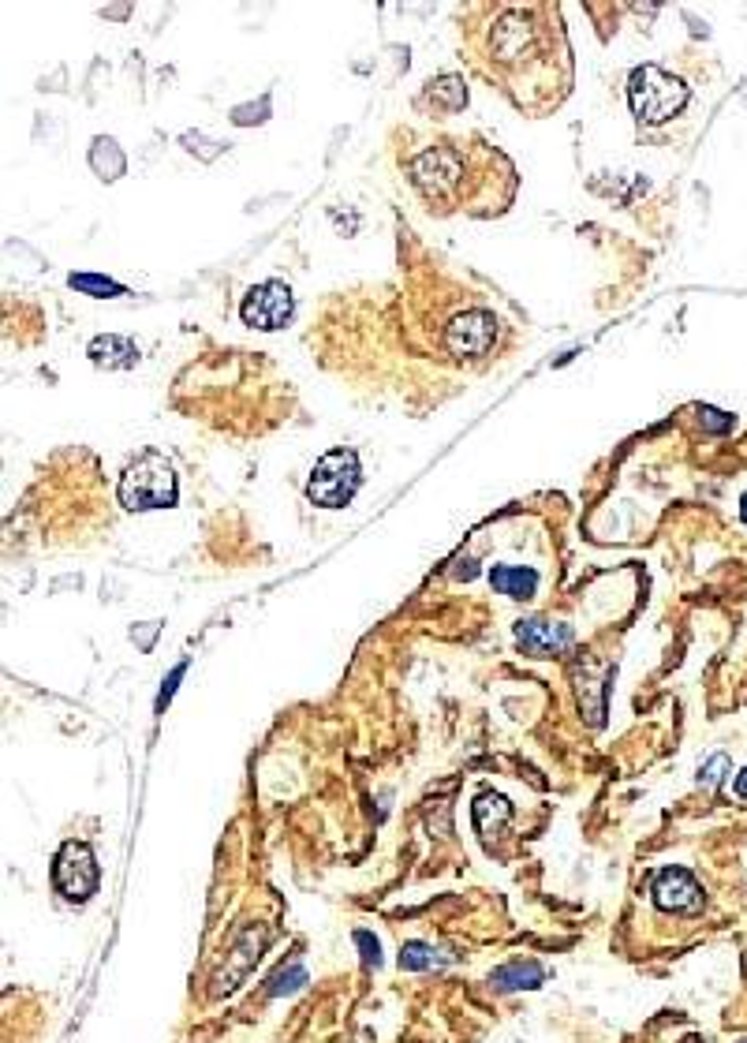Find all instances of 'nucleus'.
<instances>
[{
    "label": "nucleus",
    "instance_id": "412c9836",
    "mask_svg": "<svg viewBox=\"0 0 747 1043\" xmlns=\"http://www.w3.org/2000/svg\"><path fill=\"white\" fill-rule=\"evenodd\" d=\"M733 789H736V797H744V801H747V767H744V771H740V774H736Z\"/></svg>",
    "mask_w": 747,
    "mask_h": 1043
},
{
    "label": "nucleus",
    "instance_id": "4be33fe9",
    "mask_svg": "<svg viewBox=\"0 0 747 1043\" xmlns=\"http://www.w3.org/2000/svg\"><path fill=\"white\" fill-rule=\"evenodd\" d=\"M740 516H744V524H747V494H744V501H740Z\"/></svg>",
    "mask_w": 747,
    "mask_h": 1043
},
{
    "label": "nucleus",
    "instance_id": "6e6552de",
    "mask_svg": "<svg viewBox=\"0 0 747 1043\" xmlns=\"http://www.w3.org/2000/svg\"><path fill=\"white\" fill-rule=\"evenodd\" d=\"M415 184L426 191V199H449L460 184V154L456 150H430L415 161Z\"/></svg>",
    "mask_w": 747,
    "mask_h": 1043
},
{
    "label": "nucleus",
    "instance_id": "20e7f679",
    "mask_svg": "<svg viewBox=\"0 0 747 1043\" xmlns=\"http://www.w3.org/2000/svg\"><path fill=\"white\" fill-rule=\"evenodd\" d=\"M98 860H94V853H90V845L86 842H68L64 849H60V857H57V868H53V883H57V890L64 894L68 901H75V905H83V901H90V894L98 890Z\"/></svg>",
    "mask_w": 747,
    "mask_h": 1043
},
{
    "label": "nucleus",
    "instance_id": "f257e3e1",
    "mask_svg": "<svg viewBox=\"0 0 747 1043\" xmlns=\"http://www.w3.org/2000/svg\"><path fill=\"white\" fill-rule=\"evenodd\" d=\"M628 101H632V113L643 124H665L688 105V86L680 83L677 75L662 72L654 64H643L628 79Z\"/></svg>",
    "mask_w": 747,
    "mask_h": 1043
},
{
    "label": "nucleus",
    "instance_id": "1a4fd4ad",
    "mask_svg": "<svg viewBox=\"0 0 747 1043\" xmlns=\"http://www.w3.org/2000/svg\"><path fill=\"white\" fill-rule=\"evenodd\" d=\"M516 643H520L527 655L550 658V655H561L564 647L572 643V632H568V625H553V621L531 617V621H520V625H516Z\"/></svg>",
    "mask_w": 747,
    "mask_h": 1043
},
{
    "label": "nucleus",
    "instance_id": "f03ea898",
    "mask_svg": "<svg viewBox=\"0 0 747 1043\" xmlns=\"http://www.w3.org/2000/svg\"><path fill=\"white\" fill-rule=\"evenodd\" d=\"M120 501L135 513L146 509H169L176 501V475L172 464L161 453H142L135 464H127L124 479H120Z\"/></svg>",
    "mask_w": 747,
    "mask_h": 1043
},
{
    "label": "nucleus",
    "instance_id": "dca6fc26",
    "mask_svg": "<svg viewBox=\"0 0 747 1043\" xmlns=\"http://www.w3.org/2000/svg\"><path fill=\"white\" fill-rule=\"evenodd\" d=\"M355 946L363 950V965L367 969H381V943L370 931H355Z\"/></svg>",
    "mask_w": 747,
    "mask_h": 1043
},
{
    "label": "nucleus",
    "instance_id": "2eb2a0df",
    "mask_svg": "<svg viewBox=\"0 0 747 1043\" xmlns=\"http://www.w3.org/2000/svg\"><path fill=\"white\" fill-rule=\"evenodd\" d=\"M71 288H79V292H94V296H120L124 288L116 285V281H105V277H90V273H79V277H71Z\"/></svg>",
    "mask_w": 747,
    "mask_h": 1043
},
{
    "label": "nucleus",
    "instance_id": "6ab92c4d",
    "mask_svg": "<svg viewBox=\"0 0 747 1043\" xmlns=\"http://www.w3.org/2000/svg\"><path fill=\"white\" fill-rule=\"evenodd\" d=\"M434 94H441V98H449V109H460L467 101V90L456 79H441V83L434 86Z\"/></svg>",
    "mask_w": 747,
    "mask_h": 1043
},
{
    "label": "nucleus",
    "instance_id": "f3484780",
    "mask_svg": "<svg viewBox=\"0 0 747 1043\" xmlns=\"http://www.w3.org/2000/svg\"><path fill=\"white\" fill-rule=\"evenodd\" d=\"M699 419H703V427L710 430V434H725V430L736 427L733 415L718 412V408H699Z\"/></svg>",
    "mask_w": 747,
    "mask_h": 1043
},
{
    "label": "nucleus",
    "instance_id": "5701e85b",
    "mask_svg": "<svg viewBox=\"0 0 747 1043\" xmlns=\"http://www.w3.org/2000/svg\"><path fill=\"white\" fill-rule=\"evenodd\" d=\"M736 1043H747V1040H736Z\"/></svg>",
    "mask_w": 747,
    "mask_h": 1043
},
{
    "label": "nucleus",
    "instance_id": "4468645a",
    "mask_svg": "<svg viewBox=\"0 0 747 1043\" xmlns=\"http://www.w3.org/2000/svg\"><path fill=\"white\" fill-rule=\"evenodd\" d=\"M307 969H303V961H288V965H281V969L269 976V995L273 999H281V995H296V991H303L307 987Z\"/></svg>",
    "mask_w": 747,
    "mask_h": 1043
},
{
    "label": "nucleus",
    "instance_id": "39448f33",
    "mask_svg": "<svg viewBox=\"0 0 747 1043\" xmlns=\"http://www.w3.org/2000/svg\"><path fill=\"white\" fill-rule=\"evenodd\" d=\"M240 318L251 329H266V333L281 329L292 318V292H288V285L266 281V285L251 288L240 307Z\"/></svg>",
    "mask_w": 747,
    "mask_h": 1043
},
{
    "label": "nucleus",
    "instance_id": "9d476101",
    "mask_svg": "<svg viewBox=\"0 0 747 1043\" xmlns=\"http://www.w3.org/2000/svg\"><path fill=\"white\" fill-rule=\"evenodd\" d=\"M546 980V969L531 958H516L501 965V969L490 972V987L501 991V995H512V991H535Z\"/></svg>",
    "mask_w": 747,
    "mask_h": 1043
},
{
    "label": "nucleus",
    "instance_id": "7ed1b4c3",
    "mask_svg": "<svg viewBox=\"0 0 747 1043\" xmlns=\"http://www.w3.org/2000/svg\"><path fill=\"white\" fill-rule=\"evenodd\" d=\"M359 457L352 449H333L325 453L311 472V483H307V498L322 509H344L348 501L355 498L359 490Z\"/></svg>",
    "mask_w": 747,
    "mask_h": 1043
},
{
    "label": "nucleus",
    "instance_id": "423d86ee",
    "mask_svg": "<svg viewBox=\"0 0 747 1043\" xmlns=\"http://www.w3.org/2000/svg\"><path fill=\"white\" fill-rule=\"evenodd\" d=\"M650 894H654V905L665 909V913H699L706 901L703 886H699V879L688 868H662L654 875Z\"/></svg>",
    "mask_w": 747,
    "mask_h": 1043
},
{
    "label": "nucleus",
    "instance_id": "a211bd4d",
    "mask_svg": "<svg viewBox=\"0 0 747 1043\" xmlns=\"http://www.w3.org/2000/svg\"><path fill=\"white\" fill-rule=\"evenodd\" d=\"M725 771H729V756H714L710 763H706L703 771H699V782H706V786H718L721 778H725Z\"/></svg>",
    "mask_w": 747,
    "mask_h": 1043
},
{
    "label": "nucleus",
    "instance_id": "0eeeda50",
    "mask_svg": "<svg viewBox=\"0 0 747 1043\" xmlns=\"http://www.w3.org/2000/svg\"><path fill=\"white\" fill-rule=\"evenodd\" d=\"M494 333L497 322L490 311H464L460 318H452L445 344H449L452 356H482L494 344Z\"/></svg>",
    "mask_w": 747,
    "mask_h": 1043
},
{
    "label": "nucleus",
    "instance_id": "f8f14e48",
    "mask_svg": "<svg viewBox=\"0 0 747 1043\" xmlns=\"http://www.w3.org/2000/svg\"><path fill=\"white\" fill-rule=\"evenodd\" d=\"M490 584H494L501 595H508V599H531V595H535V587H538V576L531 569L497 565V569L490 572Z\"/></svg>",
    "mask_w": 747,
    "mask_h": 1043
},
{
    "label": "nucleus",
    "instance_id": "aec40b11",
    "mask_svg": "<svg viewBox=\"0 0 747 1043\" xmlns=\"http://www.w3.org/2000/svg\"><path fill=\"white\" fill-rule=\"evenodd\" d=\"M184 673H187V666H176V670H172V677L165 681L161 696H157V711H165V703L172 700V692H176V685H180V677H184Z\"/></svg>",
    "mask_w": 747,
    "mask_h": 1043
},
{
    "label": "nucleus",
    "instance_id": "9b49d317",
    "mask_svg": "<svg viewBox=\"0 0 747 1043\" xmlns=\"http://www.w3.org/2000/svg\"><path fill=\"white\" fill-rule=\"evenodd\" d=\"M90 359L105 371H127L139 363V348L127 337H94L90 341Z\"/></svg>",
    "mask_w": 747,
    "mask_h": 1043
},
{
    "label": "nucleus",
    "instance_id": "ddd939ff",
    "mask_svg": "<svg viewBox=\"0 0 747 1043\" xmlns=\"http://www.w3.org/2000/svg\"><path fill=\"white\" fill-rule=\"evenodd\" d=\"M449 954H441L434 950L430 943H404L400 950V969L408 972H426V969H441V965H449Z\"/></svg>",
    "mask_w": 747,
    "mask_h": 1043
}]
</instances>
